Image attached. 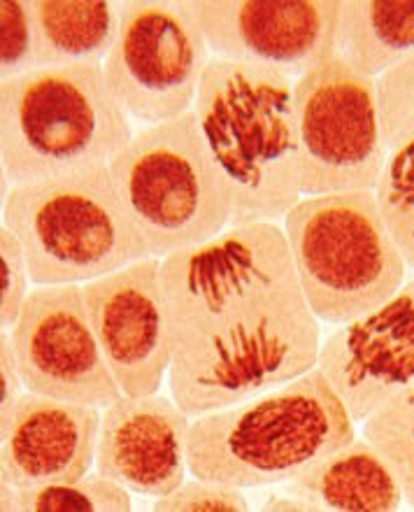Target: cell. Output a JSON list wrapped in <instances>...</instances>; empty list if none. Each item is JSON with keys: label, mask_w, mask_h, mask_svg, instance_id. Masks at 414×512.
I'll return each instance as SVG.
<instances>
[{"label": "cell", "mask_w": 414, "mask_h": 512, "mask_svg": "<svg viewBox=\"0 0 414 512\" xmlns=\"http://www.w3.org/2000/svg\"><path fill=\"white\" fill-rule=\"evenodd\" d=\"M173 364L168 391L189 417L228 408L319 364L321 322L282 224L228 226L161 259Z\"/></svg>", "instance_id": "obj_1"}, {"label": "cell", "mask_w": 414, "mask_h": 512, "mask_svg": "<svg viewBox=\"0 0 414 512\" xmlns=\"http://www.w3.org/2000/svg\"><path fill=\"white\" fill-rule=\"evenodd\" d=\"M294 84L256 63H207L194 112L231 191V226L282 224L303 198Z\"/></svg>", "instance_id": "obj_2"}, {"label": "cell", "mask_w": 414, "mask_h": 512, "mask_svg": "<svg viewBox=\"0 0 414 512\" xmlns=\"http://www.w3.org/2000/svg\"><path fill=\"white\" fill-rule=\"evenodd\" d=\"M356 436L345 401L312 368L280 387L191 417L189 473L247 492L273 489Z\"/></svg>", "instance_id": "obj_3"}, {"label": "cell", "mask_w": 414, "mask_h": 512, "mask_svg": "<svg viewBox=\"0 0 414 512\" xmlns=\"http://www.w3.org/2000/svg\"><path fill=\"white\" fill-rule=\"evenodd\" d=\"M103 66L35 68L0 82L3 194L75 170L107 166L135 135Z\"/></svg>", "instance_id": "obj_4"}, {"label": "cell", "mask_w": 414, "mask_h": 512, "mask_svg": "<svg viewBox=\"0 0 414 512\" xmlns=\"http://www.w3.org/2000/svg\"><path fill=\"white\" fill-rule=\"evenodd\" d=\"M3 226L24 247L33 287L87 284L152 256L107 166L10 187Z\"/></svg>", "instance_id": "obj_5"}, {"label": "cell", "mask_w": 414, "mask_h": 512, "mask_svg": "<svg viewBox=\"0 0 414 512\" xmlns=\"http://www.w3.org/2000/svg\"><path fill=\"white\" fill-rule=\"evenodd\" d=\"M282 229L303 294L321 324L340 326L370 315L410 275L373 191L303 196Z\"/></svg>", "instance_id": "obj_6"}, {"label": "cell", "mask_w": 414, "mask_h": 512, "mask_svg": "<svg viewBox=\"0 0 414 512\" xmlns=\"http://www.w3.org/2000/svg\"><path fill=\"white\" fill-rule=\"evenodd\" d=\"M107 168L156 259L201 247L231 226V191L194 110L138 128Z\"/></svg>", "instance_id": "obj_7"}, {"label": "cell", "mask_w": 414, "mask_h": 512, "mask_svg": "<svg viewBox=\"0 0 414 512\" xmlns=\"http://www.w3.org/2000/svg\"><path fill=\"white\" fill-rule=\"evenodd\" d=\"M301 194L373 191L387 161L375 80L331 56L294 84Z\"/></svg>", "instance_id": "obj_8"}, {"label": "cell", "mask_w": 414, "mask_h": 512, "mask_svg": "<svg viewBox=\"0 0 414 512\" xmlns=\"http://www.w3.org/2000/svg\"><path fill=\"white\" fill-rule=\"evenodd\" d=\"M212 54L184 0H124L121 26L103 61L110 94L135 128L194 110Z\"/></svg>", "instance_id": "obj_9"}, {"label": "cell", "mask_w": 414, "mask_h": 512, "mask_svg": "<svg viewBox=\"0 0 414 512\" xmlns=\"http://www.w3.org/2000/svg\"><path fill=\"white\" fill-rule=\"evenodd\" d=\"M10 338L26 391L101 410L124 396L91 326L82 284L33 287Z\"/></svg>", "instance_id": "obj_10"}, {"label": "cell", "mask_w": 414, "mask_h": 512, "mask_svg": "<svg viewBox=\"0 0 414 512\" xmlns=\"http://www.w3.org/2000/svg\"><path fill=\"white\" fill-rule=\"evenodd\" d=\"M214 59L301 77L335 56L342 0H184Z\"/></svg>", "instance_id": "obj_11"}, {"label": "cell", "mask_w": 414, "mask_h": 512, "mask_svg": "<svg viewBox=\"0 0 414 512\" xmlns=\"http://www.w3.org/2000/svg\"><path fill=\"white\" fill-rule=\"evenodd\" d=\"M91 326L126 396L156 394L173 364L161 259L147 256L82 284Z\"/></svg>", "instance_id": "obj_12"}, {"label": "cell", "mask_w": 414, "mask_h": 512, "mask_svg": "<svg viewBox=\"0 0 414 512\" xmlns=\"http://www.w3.org/2000/svg\"><path fill=\"white\" fill-rule=\"evenodd\" d=\"M317 368L361 424L414 382V273L387 303L321 338Z\"/></svg>", "instance_id": "obj_13"}, {"label": "cell", "mask_w": 414, "mask_h": 512, "mask_svg": "<svg viewBox=\"0 0 414 512\" xmlns=\"http://www.w3.org/2000/svg\"><path fill=\"white\" fill-rule=\"evenodd\" d=\"M191 417L173 396H119L103 408L96 471L135 496L161 499L189 478Z\"/></svg>", "instance_id": "obj_14"}, {"label": "cell", "mask_w": 414, "mask_h": 512, "mask_svg": "<svg viewBox=\"0 0 414 512\" xmlns=\"http://www.w3.org/2000/svg\"><path fill=\"white\" fill-rule=\"evenodd\" d=\"M101 408L24 391L0 412V480L40 487L96 471Z\"/></svg>", "instance_id": "obj_15"}, {"label": "cell", "mask_w": 414, "mask_h": 512, "mask_svg": "<svg viewBox=\"0 0 414 512\" xmlns=\"http://www.w3.org/2000/svg\"><path fill=\"white\" fill-rule=\"evenodd\" d=\"M273 489L301 496L319 512H396L405 508V492L396 471L363 436H356L352 443L317 459Z\"/></svg>", "instance_id": "obj_16"}, {"label": "cell", "mask_w": 414, "mask_h": 512, "mask_svg": "<svg viewBox=\"0 0 414 512\" xmlns=\"http://www.w3.org/2000/svg\"><path fill=\"white\" fill-rule=\"evenodd\" d=\"M35 68L103 66L117 42L121 3L114 0H31Z\"/></svg>", "instance_id": "obj_17"}, {"label": "cell", "mask_w": 414, "mask_h": 512, "mask_svg": "<svg viewBox=\"0 0 414 512\" xmlns=\"http://www.w3.org/2000/svg\"><path fill=\"white\" fill-rule=\"evenodd\" d=\"M414 52V0H342L335 56L377 80Z\"/></svg>", "instance_id": "obj_18"}, {"label": "cell", "mask_w": 414, "mask_h": 512, "mask_svg": "<svg viewBox=\"0 0 414 512\" xmlns=\"http://www.w3.org/2000/svg\"><path fill=\"white\" fill-rule=\"evenodd\" d=\"M5 512H131L133 494L124 485L91 471L80 480L40 487L0 489Z\"/></svg>", "instance_id": "obj_19"}, {"label": "cell", "mask_w": 414, "mask_h": 512, "mask_svg": "<svg viewBox=\"0 0 414 512\" xmlns=\"http://www.w3.org/2000/svg\"><path fill=\"white\" fill-rule=\"evenodd\" d=\"M373 194L384 226L414 273V131L389 149Z\"/></svg>", "instance_id": "obj_20"}, {"label": "cell", "mask_w": 414, "mask_h": 512, "mask_svg": "<svg viewBox=\"0 0 414 512\" xmlns=\"http://www.w3.org/2000/svg\"><path fill=\"white\" fill-rule=\"evenodd\" d=\"M361 436L389 461L414 510V382L363 419Z\"/></svg>", "instance_id": "obj_21"}, {"label": "cell", "mask_w": 414, "mask_h": 512, "mask_svg": "<svg viewBox=\"0 0 414 512\" xmlns=\"http://www.w3.org/2000/svg\"><path fill=\"white\" fill-rule=\"evenodd\" d=\"M384 142L391 149L414 131V52L375 80Z\"/></svg>", "instance_id": "obj_22"}, {"label": "cell", "mask_w": 414, "mask_h": 512, "mask_svg": "<svg viewBox=\"0 0 414 512\" xmlns=\"http://www.w3.org/2000/svg\"><path fill=\"white\" fill-rule=\"evenodd\" d=\"M0 82L35 70V21L31 0L0 5Z\"/></svg>", "instance_id": "obj_23"}, {"label": "cell", "mask_w": 414, "mask_h": 512, "mask_svg": "<svg viewBox=\"0 0 414 512\" xmlns=\"http://www.w3.org/2000/svg\"><path fill=\"white\" fill-rule=\"evenodd\" d=\"M156 512H247L254 510L247 489L221 485V482L187 478L175 492L154 499Z\"/></svg>", "instance_id": "obj_24"}, {"label": "cell", "mask_w": 414, "mask_h": 512, "mask_svg": "<svg viewBox=\"0 0 414 512\" xmlns=\"http://www.w3.org/2000/svg\"><path fill=\"white\" fill-rule=\"evenodd\" d=\"M0 256H3V301H0V326L10 331L19 319L28 294H31V270L19 238L3 226L0 229Z\"/></svg>", "instance_id": "obj_25"}, {"label": "cell", "mask_w": 414, "mask_h": 512, "mask_svg": "<svg viewBox=\"0 0 414 512\" xmlns=\"http://www.w3.org/2000/svg\"><path fill=\"white\" fill-rule=\"evenodd\" d=\"M0 380H3V410H7L12 408V405L17 403V398L26 391L10 331L0 333Z\"/></svg>", "instance_id": "obj_26"}, {"label": "cell", "mask_w": 414, "mask_h": 512, "mask_svg": "<svg viewBox=\"0 0 414 512\" xmlns=\"http://www.w3.org/2000/svg\"><path fill=\"white\" fill-rule=\"evenodd\" d=\"M254 510H268V512H319V508L314 506V503L301 499V496H294L289 492H282V489H277V492L268 494L266 501L259 503V506H254Z\"/></svg>", "instance_id": "obj_27"}]
</instances>
